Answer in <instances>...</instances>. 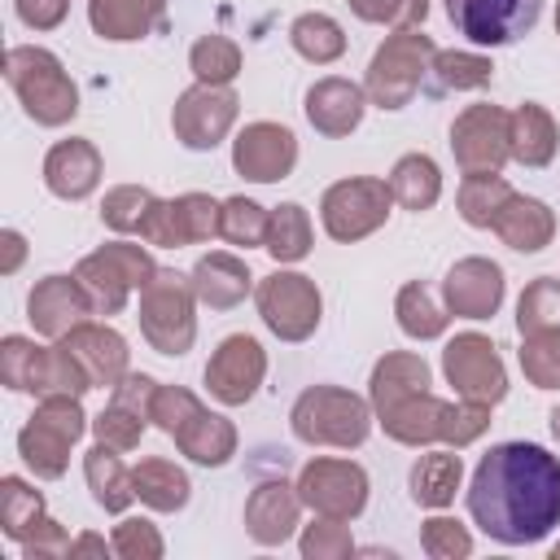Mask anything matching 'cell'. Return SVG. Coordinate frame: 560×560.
<instances>
[{
	"instance_id": "6da1fadb",
	"label": "cell",
	"mask_w": 560,
	"mask_h": 560,
	"mask_svg": "<svg viewBox=\"0 0 560 560\" xmlns=\"http://www.w3.org/2000/svg\"><path fill=\"white\" fill-rule=\"evenodd\" d=\"M468 512L503 547L542 542L560 525V459L538 442H499L481 455Z\"/></svg>"
},
{
	"instance_id": "7a4b0ae2",
	"label": "cell",
	"mask_w": 560,
	"mask_h": 560,
	"mask_svg": "<svg viewBox=\"0 0 560 560\" xmlns=\"http://www.w3.org/2000/svg\"><path fill=\"white\" fill-rule=\"evenodd\" d=\"M538 13H542V0H446L451 26L464 39L486 48L516 44L538 26Z\"/></svg>"
}]
</instances>
